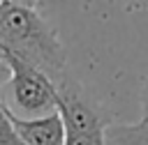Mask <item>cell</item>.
Instances as JSON below:
<instances>
[{"mask_svg":"<svg viewBox=\"0 0 148 145\" xmlns=\"http://www.w3.org/2000/svg\"><path fill=\"white\" fill-rule=\"evenodd\" d=\"M0 58L39 69L56 87L69 78L58 30L30 2L0 0Z\"/></svg>","mask_w":148,"mask_h":145,"instance_id":"cell-1","label":"cell"},{"mask_svg":"<svg viewBox=\"0 0 148 145\" xmlns=\"http://www.w3.org/2000/svg\"><path fill=\"white\" fill-rule=\"evenodd\" d=\"M9 67V81H7V97L9 113H21L18 117L32 120V117H44L58 110V87L56 83L42 74L39 69L23 64L18 60H5Z\"/></svg>","mask_w":148,"mask_h":145,"instance_id":"cell-2","label":"cell"},{"mask_svg":"<svg viewBox=\"0 0 148 145\" xmlns=\"http://www.w3.org/2000/svg\"><path fill=\"white\" fill-rule=\"evenodd\" d=\"M58 113L65 124V133L102 136L109 129V122L81 97L79 87L67 78L58 85Z\"/></svg>","mask_w":148,"mask_h":145,"instance_id":"cell-3","label":"cell"},{"mask_svg":"<svg viewBox=\"0 0 148 145\" xmlns=\"http://www.w3.org/2000/svg\"><path fill=\"white\" fill-rule=\"evenodd\" d=\"M9 120L23 145H65V124L58 110L32 120H23L9 113Z\"/></svg>","mask_w":148,"mask_h":145,"instance_id":"cell-4","label":"cell"},{"mask_svg":"<svg viewBox=\"0 0 148 145\" xmlns=\"http://www.w3.org/2000/svg\"><path fill=\"white\" fill-rule=\"evenodd\" d=\"M106 145H148V122L109 127Z\"/></svg>","mask_w":148,"mask_h":145,"instance_id":"cell-5","label":"cell"},{"mask_svg":"<svg viewBox=\"0 0 148 145\" xmlns=\"http://www.w3.org/2000/svg\"><path fill=\"white\" fill-rule=\"evenodd\" d=\"M0 145H23L12 127V120H9V110L0 97Z\"/></svg>","mask_w":148,"mask_h":145,"instance_id":"cell-6","label":"cell"},{"mask_svg":"<svg viewBox=\"0 0 148 145\" xmlns=\"http://www.w3.org/2000/svg\"><path fill=\"white\" fill-rule=\"evenodd\" d=\"M65 145H106V133H102V136L65 133Z\"/></svg>","mask_w":148,"mask_h":145,"instance_id":"cell-7","label":"cell"},{"mask_svg":"<svg viewBox=\"0 0 148 145\" xmlns=\"http://www.w3.org/2000/svg\"><path fill=\"white\" fill-rule=\"evenodd\" d=\"M141 122H148V78L141 85Z\"/></svg>","mask_w":148,"mask_h":145,"instance_id":"cell-8","label":"cell"},{"mask_svg":"<svg viewBox=\"0 0 148 145\" xmlns=\"http://www.w3.org/2000/svg\"><path fill=\"white\" fill-rule=\"evenodd\" d=\"M7 81H9V67H7V62L0 58V87L7 85Z\"/></svg>","mask_w":148,"mask_h":145,"instance_id":"cell-9","label":"cell"}]
</instances>
